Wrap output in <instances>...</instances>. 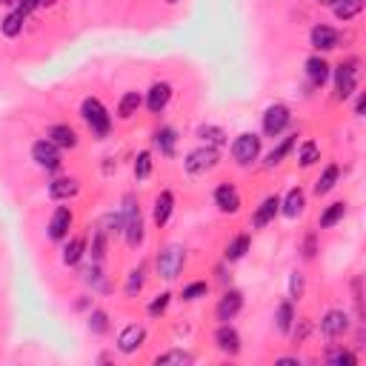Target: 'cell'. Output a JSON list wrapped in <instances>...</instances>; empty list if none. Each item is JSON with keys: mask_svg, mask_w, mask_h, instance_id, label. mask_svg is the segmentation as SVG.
I'll return each instance as SVG.
<instances>
[{"mask_svg": "<svg viewBox=\"0 0 366 366\" xmlns=\"http://www.w3.org/2000/svg\"><path fill=\"white\" fill-rule=\"evenodd\" d=\"M315 4H321V6H335L338 0H315Z\"/></svg>", "mask_w": 366, "mask_h": 366, "instance_id": "c3c4849f", "label": "cell"}, {"mask_svg": "<svg viewBox=\"0 0 366 366\" xmlns=\"http://www.w3.org/2000/svg\"><path fill=\"white\" fill-rule=\"evenodd\" d=\"M84 252H86V241H84V238H72V241L63 246V263H66V266L81 263Z\"/></svg>", "mask_w": 366, "mask_h": 366, "instance_id": "d6a6232c", "label": "cell"}, {"mask_svg": "<svg viewBox=\"0 0 366 366\" xmlns=\"http://www.w3.org/2000/svg\"><path fill=\"white\" fill-rule=\"evenodd\" d=\"M143 280H146V278H143V269H140V266L129 272V278H126V295H129V298H135L137 292L143 289Z\"/></svg>", "mask_w": 366, "mask_h": 366, "instance_id": "f35d334b", "label": "cell"}, {"mask_svg": "<svg viewBox=\"0 0 366 366\" xmlns=\"http://www.w3.org/2000/svg\"><path fill=\"white\" fill-rule=\"evenodd\" d=\"M295 143H298V135H289V137H283L278 146H275V149L266 155V169H272V166H278L292 149H295Z\"/></svg>", "mask_w": 366, "mask_h": 366, "instance_id": "83f0119b", "label": "cell"}, {"mask_svg": "<svg viewBox=\"0 0 366 366\" xmlns=\"http://www.w3.org/2000/svg\"><path fill=\"white\" fill-rule=\"evenodd\" d=\"M321 332L326 338H341L349 332V315L343 309H329L324 318H321Z\"/></svg>", "mask_w": 366, "mask_h": 366, "instance_id": "8fae6325", "label": "cell"}, {"mask_svg": "<svg viewBox=\"0 0 366 366\" xmlns=\"http://www.w3.org/2000/svg\"><path fill=\"white\" fill-rule=\"evenodd\" d=\"M309 43H312V49H318V52H332V49H338L341 35H338V29H332V26H326V23H318V26H312V32H309Z\"/></svg>", "mask_w": 366, "mask_h": 366, "instance_id": "30bf717a", "label": "cell"}, {"mask_svg": "<svg viewBox=\"0 0 366 366\" xmlns=\"http://www.w3.org/2000/svg\"><path fill=\"white\" fill-rule=\"evenodd\" d=\"M0 4H4V6H9V4H12V0H0Z\"/></svg>", "mask_w": 366, "mask_h": 366, "instance_id": "f907efd6", "label": "cell"}, {"mask_svg": "<svg viewBox=\"0 0 366 366\" xmlns=\"http://www.w3.org/2000/svg\"><path fill=\"white\" fill-rule=\"evenodd\" d=\"M318 161H321V146H318L315 140H304L301 149H298V164H301L304 169H309V166H315Z\"/></svg>", "mask_w": 366, "mask_h": 366, "instance_id": "1f68e13d", "label": "cell"}, {"mask_svg": "<svg viewBox=\"0 0 366 366\" xmlns=\"http://www.w3.org/2000/svg\"><path fill=\"white\" fill-rule=\"evenodd\" d=\"M106 241H109V235L98 227V229H95V241H92V252H89L92 261H98V263L103 261V255H106Z\"/></svg>", "mask_w": 366, "mask_h": 366, "instance_id": "74e56055", "label": "cell"}, {"mask_svg": "<svg viewBox=\"0 0 366 366\" xmlns=\"http://www.w3.org/2000/svg\"><path fill=\"white\" fill-rule=\"evenodd\" d=\"M175 212V195L169 189H164L158 198H155V209H152V221L155 227H166L169 224V217Z\"/></svg>", "mask_w": 366, "mask_h": 366, "instance_id": "d6986e66", "label": "cell"}, {"mask_svg": "<svg viewBox=\"0 0 366 366\" xmlns=\"http://www.w3.org/2000/svg\"><path fill=\"white\" fill-rule=\"evenodd\" d=\"M206 292H209V283L206 280H195V283H189V286H183V301H200V298H206Z\"/></svg>", "mask_w": 366, "mask_h": 366, "instance_id": "8d00e7d4", "label": "cell"}, {"mask_svg": "<svg viewBox=\"0 0 366 366\" xmlns=\"http://www.w3.org/2000/svg\"><path fill=\"white\" fill-rule=\"evenodd\" d=\"M183 263H186V249L181 244H166L158 252V275L164 280H175L183 272Z\"/></svg>", "mask_w": 366, "mask_h": 366, "instance_id": "7a4b0ae2", "label": "cell"}, {"mask_svg": "<svg viewBox=\"0 0 366 366\" xmlns=\"http://www.w3.org/2000/svg\"><path fill=\"white\" fill-rule=\"evenodd\" d=\"M152 143H155V149H158L161 155L172 158V155H175V146H178V132H175L172 126H161V129H155Z\"/></svg>", "mask_w": 366, "mask_h": 366, "instance_id": "7402d4cb", "label": "cell"}, {"mask_svg": "<svg viewBox=\"0 0 366 366\" xmlns=\"http://www.w3.org/2000/svg\"><path fill=\"white\" fill-rule=\"evenodd\" d=\"M309 329H312V324L304 318V321H301V329H295V343H304L307 335H309Z\"/></svg>", "mask_w": 366, "mask_h": 366, "instance_id": "ee69618b", "label": "cell"}, {"mask_svg": "<svg viewBox=\"0 0 366 366\" xmlns=\"http://www.w3.org/2000/svg\"><path fill=\"white\" fill-rule=\"evenodd\" d=\"M46 137L57 146V149H75V146H78V132L72 129V126H66V123H55V126H49Z\"/></svg>", "mask_w": 366, "mask_h": 366, "instance_id": "ac0fdd59", "label": "cell"}, {"mask_svg": "<svg viewBox=\"0 0 366 366\" xmlns=\"http://www.w3.org/2000/svg\"><path fill=\"white\" fill-rule=\"evenodd\" d=\"M304 209H307V192L301 186L289 189V195L280 200V212L286 217H298V215H304Z\"/></svg>", "mask_w": 366, "mask_h": 366, "instance_id": "ffe728a7", "label": "cell"}, {"mask_svg": "<svg viewBox=\"0 0 366 366\" xmlns=\"http://www.w3.org/2000/svg\"><path fill=\"white\" fill-rule=\"evenodd\" d=\"M143 341H146V329H143L140 324H129V326H123L120 335H118V349H120L123 355H132V352H137V349L143 346Z\"/></svg>", "mask_w": 366, "mask_h": 366, "instance_id": "7c38bea8", "label": "cell"}, {"mask_svg": "<svg viewBox=\"0 0 366 366\" xmlns=\"http://www.w3.org/2000/svg\"><path fill=\"white\" fill-rule=\"evenodd\" d=\"M358 89V60H346L335 66V98L346 101Z\"/></svg>", "mask_w": 366, "mask_h": 366, "instance_id": "8992f818", "label": "cell"}, {"mask_svg": "<svg viewBox=\"0 0 366 366\" xmlns=\"http://www.w3.org/2000/svg\"><path fill=\"white\" fill-rule=\"evenodd\" d=\"M57 0H40V6H55Z\"/></svg>", "mask_w": 366, "mask_h": 366, "instance_id": "681fc988", "label": "cell"}, {"mask_svg": "<svg viewBox=\"0 0 366 366\" xmlns=\"http://www.w3.org/2000/svg\"><path fill=\"white\" fill-rule=\"evenodd\" d=\"M195 358H192V352H183V349H172V352H166V355H158L155 358V363L158 366H169V363H178V366H183V363H192Z\"/></svg>", "mask_w": 366, "mask_h": 366, "instance_id": "e575fe53", "label": "cell"}, {"mask_svg": "<svg viewBox=\"0 0 366 366\" xmlns=\"http://www.w3.org/2000/svg\"><path fill=\"white\" fill-rule=\"evenodd\" d=\"M363 6H366L363 0H338V4L332 6V12H335L338 21L346 23V21H355V18L363 12Z\"/></svg>", "mask_w": 366, "mask_h": 366, "instance_id": "4316f807", "label": "cell"}, {"mask_svg": "<svg viewBox=\"0 0 366 366\" xmlns=\"http://www.w3.org/2000/svg\"><path fill=\"white\" fill-rule=\"evenodd\" d=\"M23 21H26V12L23 9H15L4 18V23H0V32H4L6 38H18L23 32Z\"/></svg>", "mask_w": 366, "mask_h": 366, "instance_id": "4dcf8cb0", "label": "cell"}, {"mask_svg": "<svg viewBox=\"0 0 366 366\" xmlns=\"http://www.w3.org/2000/svg\"><path fill=\"white\" fill-rule=\"evenodd\" d=\"M215 346L221 349L224 355H238L241 352V335L232 324H221L215 332Z\"/></svg>", "mask_w": 366, "mask_h": 366, "instance_id": "4fadbf2b", "label": "cell"}, {"mask_svg": "<svg viewBox=\"0 0 366 366\" xmlns=\"http://www.w3.org/2000/svg\"><path fill=\"white\" fill-rule=\"evenodd\" d=\"M89 329H92L95 335H103V332H109V315H106L103 309H95V312L89 315Z\"/></svg>", "mask_w": 366, "mask_h": 366, "instance_id": "ab89813d", "label": "cell"}, {"mask_svg": "<svg viewBox=\"0 0 366 366\" xmlns=\"http://www.w3.org/2000/svg\"><path fill=\"white\" fill-rule=\"evenodd\" d=\"M217 164H221V152L212 149V146H198V149H192V152L183 158V169H186L189 175H195V178L212 172Z\"/></svg>", "mask_w": 366, "mask_h": 366, "instance_id": "277c9868", "label": "cell"}, {"mask_svg": "<svg viewBox=\"0 0 366 366\" xmlns=\"http://www.w3.org/2000/svg\"><path fill=\"white\" fill-rule=\"evenodd\" d=\"M261 155V137L255 132H244L232 140V158L238 166H252Z\"/></svg>", "mask_w": 366, "mask_h": 366, "instance_id": "5b68a950", "label": "cell"}, {"mask_svg": "<svg viewBox=\"0 0 366 366\" xmlns=\"http://www.w3.org/2000/svg\"><path fill=\"white\" fill-rule=\"evenodd\" d=\"M329 363H335V366H355L358 358L349 349H335V352H329Z\"/></svg>", "mask_w": 366, "mask_h": 366, "instance_id": "b9f144b4", "label": "cell"}, {"mask_svg": "<svg viewBox=\"0 0 366 366\" xmlns=\"http://www.w3.org/2000/svg\"><path fill=\"white\" fill-rule=\"evenodd\" d=\"M81 192V183L78 178H57L49 183V198L52 200H69V198H75Z\"/></svg>", "mask_w": 366, "mask_h": 366, "instance_id": "603a6c76", "label": "cell"}, {"mask_svg": "<svg viewBox=\"0 0 366 366\" xmlns=\"http://www.w3.org/2000/svg\"><path fill=\"white\" fill-rule=\"evenodd\" d=\"M18 4H21V9L29 15L32 9H38V6H40V0H18Z\"/></svg>", "mask_w": 366, "mask_h": 366, "instance_id": "bcb514c9", "label": "cell"}, {"mask_svg": "<svg viewBox=\"0 0 366 366\" xmlns=\"http://www.w3.org/2000/svg\"><path fill=\"white\" fill-rule=\"evenodd\" d=\"M120 217H123V235H126V244L132 249H137L143 244V215H140V200L129 192L123 198V209H120Z\"/></svg>", "mask_w": 366, "mask_h": 366, "instance_id": "6da1fadb", "label": "cell"}, {"mask_svg": "<svg viewBox=\"0 0 366 366\" xmlns=\"http://www.w3.org/2000/svg\"><path fill=\"white\" fill-rule=\"evenodd\" d=\"M241 309H244V292L229 289V292H224V298L217 301L215 315H217V321H221V324H229Z\"/></svg>", "mask_w": 366, "mask_h": 366, "instance_id": "9c48e42d", "label": "cell"}, {"mask_svg": "<svg viewBox=\"0 0 366 366\" xmlns=\"http://www.w3.org/2000/svg\"><path fill=\"white\" fill-rule=\"evenodd\" d=\"M140 103H143L140 92H126V95L120 98V103H118V118H120V120L135 118V115H137V109H140Z\"/></svg>", "mask_w": 366, "mask_h": 366, "instance_id": "f546056e", "label": "cell"}, {"mask_svg": "<svg viewBox=\"0 0 366 366\" xmlns=\"http://www.w3.org/2000/svg\"><path fill=\"white\" fill-rule=\"evenodd\" d=\"M72 229V209L69 206H57L52 212V221H49V238L52 241H66Z\"/></svg>", "mask_w": 366, "mask_h": 366, "instance_id": "5bb4252c", "label": "cell"}, {"mask_svg": "<svg viewBox=\"0 0 366 366\" xmlns=\"http://www.w3.org/2000/svg\"><path fill=\"white\" fill-rule=\"evenodd\" d=\"M355 112H358V115H363V95L358 98V103H355Z\"/></svg>", "mask_w": 366, "mask_h": 366, "instance_id": "7dc6e473", "label": "cell"}, {"mask_svg": "<svg viewBox=\"0 0 366 366\" xmlns=\"http://www.w3.org/2000/svg\"><path fill=\"white\" fill-rule=\"evenodd\" d=\"M166 4H178V0H166Z\"/></svg>", "mask_w": 366, "mask_h": 366, "instance_id": "816d5d0a", "label": "cell"}, {"mask_svg": "<svg viewBox=\"0 0 366 366\" xmlns=\"http://www.w3.org/2000/svg\"><path fill=\"white\" fill-rule=\"evenodd\" d=\"M198 140L203 146H212V149H221V146L227 143V132L221 126H212V123H203L198 126Z\"/></svg>", "mask_w": 366, "mask_h": 366, "instance_id": "cb8c5ba5", "label": "cell"}, {"mask_svg": "<svg viewBox=\"0 0 366 366\" xmlns=\"http://www.w3.org/2000/svg\"><path fill=\"white\" fill-rule=\"evenodd\" d=\"M275 326L283 335L292 332V326H295V307H292V301H280L278 304V309H275Z\"/></svg>", "mask_w": 366, "mask_h": 366, "instance_id": "d4e9b609", "label": "cell"}, {"mask_svg": "<svg viewBox=\"0 0 366 366\" xmlns=\"http://www.w3.org/2000/svg\"><path fill=\"white\" fill-rule=\"evenodd\" d=\"M289 123H292V112H289L286 103H272V106H266V112H263V135H266V137L283 135Z\"/></svg>", "mask_w": 366, "mask_h": 366, "instance_id": "52a82bcc", "label": "cell"}, {"mask_svg": "<svg viewBox=\"0 0 366 366\" xmlns=\"http://www.w3.org/2000/svg\"><path fill=\"white\" fill-rule=\"evenodd\" d=\"M280 212V195H269V198H263L261 200V206L255 209V215H252V224L261 229V227H269L272 221H275V215Z\"/></svg>", "mask_w": 366, "mask_h": 366, "instance_id": "2e32d148", "label": "cell"}, {"mask_svg": "<svg viewBox=\"0 0 366 366\" xmlns=\"http://www.w3.org/2000/svg\"><path fill=\"white\" fill-rule=\"evenodd\" d=\"M304 258H315V235H307V241H304Z\"/></svg>", "mask_w": 366, "mask_h": 366, "instance_id": "f6af8a7d", "label": "cell"}, {"mask_svg": "<svg viewBox=\"0 0 366 366\" xmlns=\"http://www.w3.org/2000/svg\"><path fill=\"white\" fill-rule=\"evenodd\" d=\"M304 275L301 272H292V278H289V301H301L304 298Z\"/></svg>", "mask_w": 366, "mask_h": 366, "instance_id": "60d3db41", "label": "cell"}, {"mask_svg": "<svg viewBox=\"0 0 366 366\" xmlns=\"http://www.w3.org/2000/svg\"><path fill=\"white\" fill-rule=\"evenodd\" d=\"M249 252V235H238L227 244V261H241Z\"/></svg>", "mask_w": 366, "mask_h": 366, "instance_id": "836d02e7", "label": "cell"}, {"mask_svg": "<svg viewBox=\"0 0 366 366\" xmlns=\"http://www.w3.org/2000/svg\"><path fill=\"white\" fill-rule=\"evenodd\" d=\"M152 175V152H140L135 158V178L137 181H146Z\"/></svg>", "mask_w": 366, "mask_h": 366, "instance_id": "d590c367", "label": "cell"}, {"mask_svg": "<svg viewBox=\"0 0 366 366\" xmlns=\"http://www.w3.org/2000/svg\"><path fill=\"white\" fill-rule=\"evenodd\" d=\"M172 101V86L169 84H155L149 92H146V109L152 115H161Z\"/></svg>", "mask_w": 366, "mask_h": 366, "instance_id": "e0dca14e", "label": "cell"}, {"mask_svg": "<svg viewBox=\"0 0 366 366\" xmlns=\"http://www.w3.org/2000/svg\"><path fill=\"white\" fill-rule=\"evenodd\" d=\"M329 75H332V66L321 55H312L307 60V78L312 81V86H324L329 81Z\"/></svg>", "mask_w": 366, "mask_h": 366, "instance_id": "44dd1931", "label": "cell"}, {"mask_svg": "<svg viewBox=\"0 0 366 366\" xmlns=\"http://www.w3.org/2000/svg\"><path fill=\"white\" fill-rule=\"evenodd\" d=\"M81 115H84L86 126H89L98 137H106V135H109V129H112V118H109L106 106H103L98 98H86V101L81 103Z\"/></svg>", "mask_w": 366, "mask_h": 366, "instance_id": "3957f363", "label": "cell"}, {"mask_svg": "<svg viewBox=\"0 0 366 366\" xmlns=\"http://www.w3.org/2000/svg\"><path fill=\"white\" fill-rule=\"evenodd\" d=\"M338 178H341V166H338V164H329V166L324 169V175L318 178V183H315V195L321 198V195L332 192V189L338 186Z\"/></svg>", "mask_w": 366, "mask_h": 366, "instance_id": "f1b7e54d", "label": "cell"}, {"mask_svg": "<svg viewBox=\"0 0 366 366\" xmlns=\"http://www.w3.org/2000/svg\"><path fill=\"white\" fill-rule=\"evenodd\" d=\"M169 301H172V295H169V292H164V295H158V298L149 304V315H152V318H161V315L166 312Z\"/></svg>", "mask_w": 366, "mask_h": 366, "instance_id": "7bdbcfd3", "label": "cell"}, {"mask_svg": "<svg viewBox=\"0 0 366 366\" xmlns=\"http://www.w3.org/2000/svg\"><path fill=\"white\" fill-rule=\"evenodd\" d=\"M343 215H346V203H343V200H335V203H329V206L324 209V215L318 217V227H321V229H332L335 224L343 221Z\"/></svg>", "mask_w": 366, "mask_h": 366, "instance_id": "484cf974", "label": "cell"}, {"mask_svg": "<svg viewBox=\"0 0 366 366\" xmlns=\"http://www.w3.org/2000/svg\"><path fill=\"white\" fill-rule=\"evenodd\" d=\"M215 206L221 209L224 215H235L238 209H241V195H238V189L232 186V183H221L215 189Z\"/></svg>", "mask_w": 366, "mask_h": 366, "instance_id": "9a60e30c", "label": "cell"}, {"mask_svg": "<svg viewBox=\"0 0 366 366\" xmlns=\"http://www.w3.org/2000/svg\"><path fill=\"white\" fill-rule=\"evenodd\" d=\"M32 161L40 166V169H46V172H57L60 169V149L49 140V137H43V140H38L35 146H32Z\"/></svg>", "mask_w": 366, "mask_h": 366, "instance_id": "ba28073f", "label": "cell"}]
</instances>
